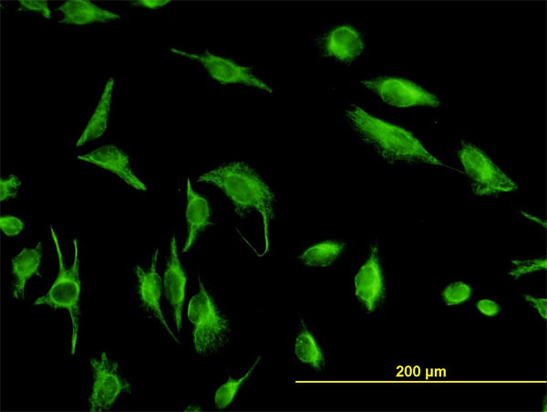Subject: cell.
I'll list each match as a JSON object with an SVG mask.
<instances>
[{
	"instance_id": "7a4b0ae2",
	"label": "cell",
	"mask_w": 547,
	"mask_h": 412,
	"mask_svg": "<svg viewBox=\"0 0 547 412\" xmlns=\"http://www.w3.org/2000/svg\"><path fill=\"white\" fill-rule=\"evenodd\" d=\"M199 181L222 191L238 211H258L268 250V227L274 216L275 198L270 187L251 167L241 161H232L201 174Z\"/></svg>"
},
{
	"instance_id": "7c38bea8",
	"label": "cell",
	"mask_w": 547,
	"mask_h": 412,
	"mask_svg": "<svg viewBox=\"0 0 547 412\" xmlns=\"http://www.w3.org/2000/svg\"><path fill=\"white\" fill-rule=\"evenodd\" d=\"M187 277L178 255L176 239L173 235L170 243V256L164 272L163 286L167 300L173 309L177 330L181 329V315L185 300Z\"/></svg>"
},
{
	"instance_id": "83f0119b",
	"label": "cell",
	"mask_w": 547,
	"mask_h": 412,
	"mask_svg": "<svg viewBox=\"0 0 547 412\" xmlns=\"http://www.w3.org/2000/svg\"><path fill=\"white\" fill-rule=\"evenodd\" d=\"M169 2L168 0H139L132 2V5L147 9H157L168 5Z\"/></svg>"
},
{
	"instance_id": "30bf717a",
	"label": "cell",
	"mask_w": 547,
	"mask_h": 412,
	"mask_svg": "<svg viewBox=\"0 0 547 412\" xmlns=\"http://www.w3.org/2000/svg\"><path fill=\"white\" fill-rule=\"evenodd\" d=\"M77 159L114 173L138 191H147L146 185L132 171L129 156L115 145H103L88 153L78 155Z\"/></svg>"
},
{
	"instance_id": "8992f818",
	"label": "cell",
	"mask_w": 547,
	"mask_h": 412,
	"mask_svg": "<svg viewBox=\"0 0 547 412\" xmlns=\"http://www.w3.org/2000/svg\"><path fill=\"white\" fill-rule=\"evenodd\" d=\"M89 363L93 371L89 411H108L122 394L130 390V385L121 374L119 363L106 351L92 356Z\"/></svg>"
},
{
	"instance_id": "ba28073f",
	"label": "cell",
	"mask_w": 547,
	"mask_h": 412,
	"mask_svg": "<svg viewBox=\"0 0 547 412\" xmlns=\"http://www.w3.org/2000/svg\"><path fill=\"white\" fill-rule=\"evenodd\" d=\"M178 56L195 60L202 65L209 76L222 84H243L274 93L269 85L256 77L252 71L234 61L212 53L195 54L170 48Z\"/></svg>"
},
{
	"instance_id": "d4e9b609",
	"label": "cell",
	"mask_w": 547,
	"mask_h": 412,
	"mask_svg": "<svg viewBox=\"0 0 547 412\" xmlns=\"http://www.w3.org/2000/svg\"><path fill=\"white\" fill-rule=\"evenodd\" d=\"M18 2L20 7L25 10L40 13L45 18L47 19L51 17L52 13L48 7L47 1L20 0Z\"/></svg>"
},
{
	"instance_id": "d6986e66",
	"label": "cell",
	"mask_w": 547,
	"mask_h": 412,
	"mask_svg": "<svg viewBox=\"0 0 547 412\" xmlns=\"http://www.w3.org/2000/svg\"><path fill=\"white\" fill-rule=\"evenodd\" d=\"M294 351L301 362L315 369L324 366L325 359L322 350L304 324L295 338Z\"/></svg>"
},
{
	"instance_id": "277c9868",
	"label": "cell",
	"mask_w": 547,
	"mask_h": 412,
	"mask_svg": "<svg viewBox=\"0 0 547 412\" xmlns=\"http://www.w3.org/2000/svg\"><path fill=\"white\" fill-rule=\"evenodd\" d=\"M187 314L193 326L192 342L198 355H208L224 344L230 332L229 321L215 305L201 278L199 290L189 302Z\"/></svg>"
},
{
	"instance_id": "cb8c5ba5",
	"label": "cell",
	"mask_w": 547,
	"mask_h": 412,
	"mask_svg": "<svg viewBox=\"0 0 547 412\" xmlns=\"http://www.w3.org/2000/svg\"><path fill=\"white\" fill-rule=\"evenodd\" d=\"M24 226V221L14 215H3L0 217L1 231L8 237L19 235Z\"/></svg>"
},
{
	"instance_id": "5b68a950",
	"label": "cell",
	"mask_w": 547,
	"mask_h": 412,
	"mask_svg": "<svg viewBox=\"0 0 547 412\" xmlns=\"http://www.w3.org/2000/svg\"><path fill=\"white\" fill-rule=\"evenodd\" d=\"M458 155L474 194L490 196L518 189L517 183L478 147L462 141Z\"/></svg>"
},
{
	"instance_id": "603a6c76",
	"label": "cell",
	"mask_w": 547,
	"mask_h": 412,
	"mask_svg": "<svg viewBox=\"0 0 547 412\" xmlns=\"http://www.w3.org/2000/svg\"><path fill=\"white\" fill-rule=\"evenodd\" d=\"M20 186H21V180L15 174H11L5 179H1V180H0V200H1V201H6L11 198H15L17 196Z\"/></svg>"
},
{
	"instance_id": "484cf974",
	"label": "cell",
	"mask_w": 547,
	"mask_h": 412,
	"mask_svg": "<svg viewBox=\"0 0 547 412\" xmlns=\"http://www.w3.org/2000/svg\"><path fill=\"white\" fill-rule=\"evenodd\" d=\"M478 310L486 316H494L499 314L500 305L490 299H481L476 304Z\"/></svg>"
},
{
	"instance_id": "ffe728a7",
	"label": "cell",
	"mask_w": 547,
	"mask_h": 412,
	"mask_svg": "<svg viewBox=\"0 0 547 412\" xmlns=\"http://www.w3.org/2000/svg\"><path fill=\"white\" fill-rule=\"evenodd\" d=\"M262 359L259 355L250 368L239 378H229L225 383L222 384L215 392L214 404L218 408H225L233 400L236 393L242 385L250 377L255 367Z\"/></svg>"
},
{
	"instance_id": "9a60e30c",
	"label": "cell",
	"mask_w": 547,
	"mask_h": 412,
	"mask_svg": "<svg viewBox=\"0 0 547 412\" xmlns=\"http://www.w3.org/2000/svg\"><path fill=\"white\" fill-rule=\"evenodd\" d=\"M186 194L185 216L188 233L182 249L183 253L189 251L196 241L198 234L206 228L211 217V209L208 201L193 190L189 179H187Z\"/></svg>"
},
{
	"instance_id": "8fae6325",
	"label": "cell",
	"mask_w": 547,
	"mask_h": 412,
	"mask_svg": "<svg viewBox=\"0 0 547 412\" xmlns=\"http://www.w3.org/2000/svg\"><path fill=\"white\" fill-rule=\"evenodd\" d=\"M383 292V276L377 247L374 246L355 277V294L367 311L371 312L381 301Z\"/></svg>"
},
{
	"instance_id": "6da1fadb",
	"label": "cell",
	"mask_w": 547,
	"mask_h": 412,
	"mask_svg": "<svg viewBox=\"0 0 547 412\" xmlns=\"http://www.w3.org/2000/svg\"><path fill=\"white\" fill-rule=\"evenodd\" d=\"M346 117L359 139L383 160L446 167L407 129L376 118L356 105L346 110Z\"/></svg>"
},
{
	"instance_id": "7402d4cb",
	"label": "cell",
	"mask_w": 547,
	"mask_h": 412,
	"mask_svg": "<svg viewBox=\"0 0 547 412\" xmlns=\"http://www.w3.org/2000/svg\"><path fill=\"white\" fill-rule=\"evenodd\" d=\"M511 266L509 274L513 278H519L527 273L545 270L547 261L543 258L514 259L511 262Z\"/></svg>"
},
{
	"instance_id": "3957f363",
	"label": "cell",
	"mask_w": 547,
	"mask_h": 412,
	"mask_svg": "<svg viewBox=\"0 0 547 412\" xmlns=\"http://www.w3.org/2000/svg\"><path fill=\"white\" fill-rule=\"evenodd\" d=\"M51 237L58 261V273L50 289L34 302L35 305H46L55 310L65 309L68 312L71 320V353L76 352L79 331V296L81 283L79 280V261L77 241L74 239L75 254L70 268H67L58 238L50 225Z\"/></svg>"
},
{
	"instance_id": "9c48e42d",
	"label": "cell",
	"mask_w": 547,
	"mask_h": 412,
	"mask_svg": "<svg viewBox=\"0 0 547 412\" xmlns=\"http://www.w3.org/2000/svg\"><path fill=\"white\" fill-rule=\"evenodd\" d=\"M159 250L156 249L150 266L145 269L140 265L134 267L137 278V290L143 307L161 324L163 329L180 344L176 335L169 326L160 307L161 279L156 269Z\"/></svg>"
},
{
	"instance_id": "e0dca14e",
	"label": "cell",
	"mask_w": 547,
	"mask_h": 412,
	"mask_svg": "<svg viewBox=\"0 0 547 412\" xmlns=\"http://www.w3.org/2000/svg\"><path fill=\"white\" fill-rule=\"evenodd\" d=\"M114 85L115 82L113 78L110 77L107 80L98 104L85 129L77 140V147L84 145L90 140H94L106 132L108 124Z\"/></svg>"
},
{
	"instance_id": "ac0fdd59",
	"label": "cell",
	"mask_w": 547,
	"mask_h": 412,
	"mask_svg": "<svg viewBox=\"0 0 547 412\" xmlns=\"http://www.w3.org/2000/svg\"><path fill=\"white\" fill-rule=\"evenodd\" d=\"M345 244L336 241H325L307 248L300 256L307 266L326 267L341 254Z\"/></svg>"
},
{
	"instance_id": "44dd1931",
	"label": "cell",
	"mask_w": 547,
	"mask_h": 412,
	"mask_svg": "<svg viewBox=\"0 0 547 412\" xmlns=\"http://www.w3.org/2000/svg\"><path fill=\"white\" fill-rule=\"evenodd\" d=\"M471 287L463 282H454L442 291V298L449 305L459 304L470 299Z\"/></svg>"
},
{
	"instance_id": "2e32d148",
	"label": "cell",
	"mask_w": 547,
	"mask_h": 412,
	"mask_svg": "<svg viewBox=\"0 0 547 412\" xmlns=\"http://www.w3.org/2000/svg\"><path fill=\"white\" fill-rule=\"evenodd\" d=\"M42 256V242H38L35 247H24L12 259V273L14 275L13 296L15 298H25L26 283L28 279L38 273Z\"/></svg>"
},
{
	"instance_id": "52a82bcc",
	"label": "cell",
	"mask_w": 547,
	"mask_h": 412,
	"mask_svg": "<svg viewBox=\"0 0 547 412\" xmlns=\"http://www.w3.org/2000/svg\"><path fill=\"white\" fill-rule=\"evenodd\" d=\"M362 84L376 92L389 106L408 108L440 105L439 99L434 94L404 78L384 77L364 80Z\"/></svg>"
},
{
	"instance_id": "5bb4252c",
	"label": "cell",
	"mask_w": 547,
	"mask_h": 412,
	"mask_svg": "<svg viewBox=\"0 0 547 412\" xmlns=\"http://www.w3.org/2000/svg\"><path fill=\"white\" fill-rule=\"evenodd\" d=\"M63 14L61 23L66 25L86 26L94 23H106L120 19V15L98 7L88 0H69L58 8Z\"/></svg>"
},
{
	"instance_id": "4316f807",
	"label": "cell",
	"mask_w": 547,
	"mask_h": 412,
	"mask_svg": "<svg viewBox=\"0 0 547 412\" xmlns=\"http://www.w3.org/2000/svg\"><path fill=\"white\" fill-rule=\"evenodd\" d=\"M524 298L533 308L538 311L543 319L547 318V302L545 298L534 297L529 294H525Z\"/></svg>"
},
{
	"instance_id": "4fadbf2b",
	"label": "cell",
	"mask_w": 547,
	"mask_h": 412,
	"mask_svg": "<svg viewBox=\"0 0 547 412\" xmlns=\"http://www.w3.org/2000/svg\"><path fill=\"white\" fill-rule=\"evenodd\" d=\"M327 56L343 62L352 61L361 55L364 42L360 33L350 25H340L331 29L323 39Z\"/></svg>"
}]
</instances>
